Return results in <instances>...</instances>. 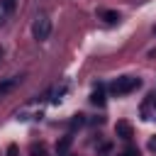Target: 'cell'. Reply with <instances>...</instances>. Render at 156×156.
Here are the masks:
<instances>
[{
	"mask_svg": "<svg viewBox=\"0 0 156 156\" xmlns=\"http://www.w3.org/2000/svg\"><path fill=\"white\" fill-rule=\"evenodd\" d=\"M139 85H141V80H139V78H134V76H119V78H115V80H112L110 90H112V95L122 98V95L134 93Z\"/></svg>",
	"mask_w": 156,
	"mask_h": 156,
	"instance_id": "6da1fadb",
	"label": "cell"
},
{
	"mask_svg": "<svg viewBox=\"0 0 156 156\" xmlns=\"http://www.w3.org/2000/svg\"><path fill=\"white\" fill-rule=\"evenodd\" d=\"M51 34V17L49 15H39L34 22H32V37L37 41H46Z\"/></svg>",
	"mask_w": 156,
	"mask_h": 156,
	"instance_id": "7a4b0ae2",
	"label": "cell"
},
{
	"mask_svg": "<svg viewBox=\"0 0 156 156\" xmlns=\"http://www.w3.org/2000/svg\"><path fill=\"white\" fill-rule=\"evenodd\" d=\"M22 80H24V73H17V76H10V78H2V80H0V100L7 98V95H10Z\"/></svg>",
	"mask_w": 156,
	"mask_h": 156,
	"instance_id": "3957f363",
	"label": "cell"
},
{
	"mask_svg": "<svg viewBox=\"0 0 156 156\" xmlns=\"http://www.w3.org/2000/svg\"><path fill=\"white\" fill-rule=\"evenodd\" d=\"M141 117L144 119H156V95H149L141 105Z\"/></svg>",
	"mask_w": 156,
	"mask_h": 156,
	"instance_id": "277c9868",
	"label": "cell"
},
{
	"mask_svg": "<svg viewBox=\"0 0 156 156\" xmlns=\"http://www.w3.org/2000/svg\"><path fill=\"white\" fill-rule=\"evenodd\" d=\"M17 7V0H0V27L10 20V15L15 12Z\"/></svg>",
	"mask_w": 156,
	"mask_h": 156,
	"instance_id": "5b68a950",
	"label": "cell"
},
{
	"mask_svg": "<svg viewBox=\"0 0 156 156\" xmlns=\"http://www.w3.org/2000/svg\"><path fill=\"white\" fill-rule=\"evenodd\" d=\"M98 17H100L105 24H117V22H119V12H117V10H100Z\"/></svg>",
	"mask_w": 156,
	"mask_h": 156,
	"instance_id": "8992f818",
	"label": "cell"
},
{
	"mask_svg": "<svg viewBox=\"0 0 156 156\" xmlns=\"http://www.w3.org/2000/svg\"><path fill=\"white\" fill-rule=\"evenodd\" d=\"M115 132L122 136V139H132V127L127 124V122H117V127H115Z\"/></svg>",
	"mask_w": 156,
	"mask_h": 156,
	"instance_id": "52a82bcc",
	"label": "cell"
},
{
	"mask_svg": "<svg viewBox=\"0 0 156 156\" xmlns=\"http://www.w3.org/2000/svg\"><path fill=\"white\" fill-rule=\"evenodd\" d=\"M90 100H93V105H105V88L98 85V88L93 90V98H90Z\"/></svg>",
	"mask_w": 156,
	"mask_h": 156,
	"instance_id": "ba28073f",
	"label": "cell"
},
{
	"mask_svg": "<svg viewBox=\"0 0 156 156\" xmlns=\"http://www.w3.org/2000/svg\"><path fill=\"white\" fill-rule=\"evenodd\" d=\"M122 156H139V149H127L122 151Z\"/></svg>",
	"mask_w": 156,
	"mask_h": 156,
	"instance_id": "9c48e42d",
	"label": "cell"
},
{
	"mask_svg": "<svg viewBox=\"0 0 156 156\" xmlns=\"http://www.w3.org/2000/svg\"><path fill=\"white\" fill-rule=\"evenodd\" d=\"M149 146H151V149L156 151V139H151V141H149Z\"/></svg>",
	"mask_w": 156,
	"mask_h": 156,
	"instance_id": "30bf717a",
	"label": "cell"
},
{
	"mask_svg": "<svg viewBox=\"0 0 156 156\" xmlns=\"http://www.w3.org/2000/svg\"><path fill=\"white\" fill-rule=\"evenodd\" d=\"M2 54H5V49H2V46H0V58H2Z\"/></svg>",
	"mask_w": 156,
	"mask_h": 156,
	"instance_id": "8fae6325",
	"label": "cell"
},
{
	"mask_svg": "<svg viewBox=\"0 0 156 156\" xmlns=\"http://www.w3.org/2000/svg\"><path fill=\"white\" fill-rule=\"evenodd\" d=\"M154 34H156V27H154Z\"/></svg>",
	"mask_w": 156,
	"mask_h": 156,
	"instance_id": "7c38bea8",
	"label": "cell"
}]
</instances>
